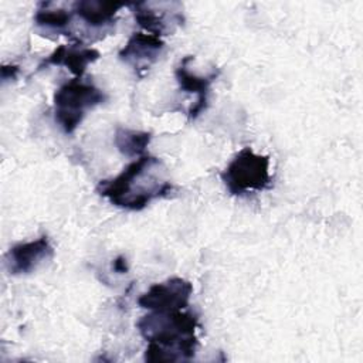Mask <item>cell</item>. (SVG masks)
I'll list each match as a JSON object with an SVG mask.
<instances>
[{
    "mask_svg": "<svg viewBox=\"0 0 363 363\" xmlns=\"http://www.w3.org/2000/svg\"><path fill=\"white\" fill-rule=\"evenodd\" d=\"M173 189L163 162L159 157L143 155L118 176L101 180L96 193L116 207L140 211L153 200L169 196Z\"/></svg>",
    "mask_w": 363,
    "mask_h": 363,
    "instance_id": "obj_1",
    "label": "cell"
},
{
    "mask_svg": "<svg viewBox=\"0 0 363 363\" xmlns=\"http://www.w3.org/2000/svg\"><path fill=\"white\" fill-rule=\"evenodd\" d=\"M197 316L179 311H152L136 322L142 337L147 342L146 362H180L194 357L199 346Z\"/></svg>",
    "mask_w": 363,
    "mask_h": 363,
    "instance_id": "obj_2",
    "label": "cell"
},
{
    "mask_svg": "<svg viewBox=\"0 0 363 363\" xmlns=\"http://www.w3.org/2000/svg\"><path fill=\"white\" fill-rule=\"evenodd\" d=\"M106 99L108 95L94 82L82 78L69 79L54 92V119L64 133L71 135L85 115Z\"/></svg>",
    "mask_w": 363,
    "mask_h": 363,
    "instance_id": "obj_3",
    "label": "cell"
},
{
    "mask_svg": "<svg viewBox=\"0 0 363 363\" xmlns=\"http://www.w3.org/2000/svg\"><path fill=\"white\" fill-rule=\"evenodd\" d=\"M221 180L233 196L267 190L272 186L269 157L257 155L251 147H242L221 172Z\"/></svg>",
    "mask_w": 363,
    "mask_h": 363,
    "instance_id": "obj_4",
    "label": "cell"
},
{
    "mask_svg": "<svg viewBox=\"0 0 363 363\" xmlns=\"http://www.w3.org/2000/svg\"><path fill=\"white\" fill-rule=\"evenodd\" d=\"M129 7L135 21L156 37L173 34L184 23L183 4L179 1H139Z\"/></svg>",
    "mask_w": 363,
    "mask_h": 363,
    "instance_id": "obj_5",
    "label": "cell"
},
{
    "mask_svg": "<svg viewBox=\"0 0 363 363\" xmlns=\"http://www.w3.org/2000/svg\"><path fill=\"white\" fill-rule=\"evenodd\" d=\"M123 7L122 3L102 1V0H78L72 3L75 17L81 21L79 33L81 43L84 40H101L112 33L116 24L118 11Z\"/></svg>",
    "mask_w": 363,
    "mask_h": 363,
    "instance_id": "obj_6",
    "label": "cell"
},
{
    "mask_svg": "<svg viewBox=\"0 0 363 363\" xmlns=\"http://www.w3.org/2000/svg\"><path fill=\"white\" fill-rule=\"evenodd\" d=\"M191 294L193 285L189 281L172 277L163 282L153 284L139 296L138 305L149 311H179L189 305Z\"/></svg>",
    "mask_w": 363,
    "mask_h": 363,
    "instance_id": "obj_7",
    "label": "cell"
},
{
    "mask_svg": "<svg viewBox=\"0 0 363 363\" xmlns=\"http://www.w3.org/2000/svg\"><path fill=\"white\" fill-rule=\"evenodd\" d=\"M52 255L54 248L48 237L43 235L37 240L13 245L4 257V264L11 275L30 274L51 259Z\"/></svg>",
    "mask_w": 363,
    "mask_h": 363,
    "instance_id": "obj_8",
    "label": "cell"
},
{
    "mask_svg": "<svg viewBox=\"0 0 363 363\" xmlns=\"http://www.w3.org/2000/svg\"><path fill=\"white\" fill-rule=\"evenodd\" d=\"M164 41L159 37L142 31H135L119 51L118 57L122 62L129 65L136 74L147 71L162 55Z\"/></svg>",
    "mask_w": 363,
    "mask_h": 363,
    "instance_id": "obj_9",
    "label": "cell"
},
{
    "mask_svg": "<svg viewBox=\"0 0 363 363\" xmlns=\"http://www.w3.org/2000/svg\"><path fill=\"white\" fill-rule=\"evenodd\" d=\"M191 60H193V57H190V55L184 57L180 61L179 67L174 69V77H176V81L179 82L180 91L196 95V101L189 108V112H187V116L190 121L196 119L207 108L210 85L220 74L218 69H214L207 75H199L189 68V62Z\"/></svg>",
    "mask_w": 363,
    "mask_h": 363,
    "instance_id": "obj_10",
    "label": "cell"
},
{
    "mask_svg": "<svg viewBox=\"0 0 363 363\" xmlns=\"http://www.w3.org/2000/svg\"><path fill=\"white\" fill-rule=\"evenodd\" d=\"M64 6L65 4L62 3L54 1L38 3L34 14V26L41 33V35H67L75 40V31L72 27V20L75 17L72 3L69 10Z\"/></svg>",
    "mask_w": 363,
    "mask_h": 363,
    "instance_id": "obj_11",
    "label": "cell"
},
{
    "mask_svg": "<svg viewBox=\"0 0 363 363\" xmlns=\"http://www.w3.org/2000/svg\"><path fill=\"white\" fill-rule=\"evenodd\" d=\"M101 57L99 51L86 47L84 43H74V44H62L57 47L44 61L38 65V68H44L48 65H62L67 67L75 78H82L86 67L95 62Z\"/></svg>",
    "mask_w": 363,
    "mask_h": 363,
    "instance_id": "obj_12",
    "label": "cell"
},
{
    "mask_svg": "<svg viewBox=\"0 0 363 363\" xmlns=\"http://www.w3.org/2000/svg\"><path fill=\"white\" fill-rule=\"evenodd\" d=\"M150 140H152L150 132L135 130V129H128L121 126L116 128L115 136H113L115 146L122 155L128 157L143 156Z\"/></svg>",
    "mask_w": 363,
    "mask_h": 363,
    "instance_id": "obj_13",
    "label": "cell"
},
{
    "mask_svg": "<svg viewBox=\"0 0 363 363\" xmlns=\"http://www.w3.org/2000/svg\"><path fill=\"white\" fill-rule=\"evenodd\" d=\"M112 268H113V271H116V272H119V274L128 272L129 267H128V261H126V258H125L123 255L116 257V258L113 259V262H112Z\"/></svg>",
    "mask_w": 363,
    "mask_h": 363,
    "instance_id": "obj_14",
    "label": "cell"
},
{
    "mask_svg": "<svg viewBox=\"0 0 363 363\" xmlns=\"http://www.w3.org/2000/svg\"><path fill=\"white\" fill-rule=\"evenodd\" d=\"M18 72V67L17 65H3L1 67V78L3 81L10 79V78H16Z\"/></svg>",
    "mask_w": 363,
    "mask_h": 363,
    "instance_id": "obj_15",
    "label": "cell"
}]
</instances>
